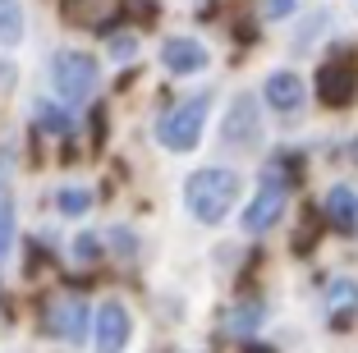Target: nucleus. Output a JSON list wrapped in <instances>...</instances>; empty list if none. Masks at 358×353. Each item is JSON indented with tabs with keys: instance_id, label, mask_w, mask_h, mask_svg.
Returning <instances> with one entry per match:
<instances>
[{
	"instance_id": "obj_1",
	"label": "nucleus",
	"mask_w": 358,
	"mask_h": 353,
	"mask_svg": "<svg viewBox=\"0 0 358 353\" xmlns=\"http://www.w3.org/2000/svg\"><path fill=\"white\" fill-rule=\"evenodd\" d=\"M239 170L230 166H202L189 175V184H184V207H189V216L198 220V225H221L225 216H230V207L239 202Z\"/></svg>"
},
{
	"instance_id": "obj_2",
	"label": "nucleus",
	"mask_w": 358,
	"mask_h": 353,
	"mask_svg": "<svg viewBox=\"0 0 358 353\" xmlns=\"http://www.w3.org/2000/svg\"><path fill=\"white\" fill-rule=\"evenodd\" d=\"M207 115H211V92L189 96V101L170 106V110L157 120V143L166 147V152H193V147L202 143Z\"/></svg>"
},
{
	"instance_id": "obj_3",
	"label": "nucleus",
	"mask_w": 358,
	"mask_h": 353,
	"mask_svg": "<svg viewBox=\"0 0 358 353\" xmlns=\"http://www.w3.org/2000/svg\"><path fill=\"white\" fill-rule=\"evenodd\" d=\"M101 83V69L87 51H55L51 55V87L64 106H83Z\"/></svg>"
},
{
	"instance_id": "obj_4",
	"label": "nucleus",
	"mask_w": 358,
	"mask_h": 353,
	"mask_svg": "<svg viewBox=\"0 0 358 353\" xmlns=\"http://www.w3.org/2000/svg\"><path fill=\"white\" fill-rule=\"evenodd\" d=\"M129 340H134V317H129L124 303H101L92 317V349L96 353H124Z\"/></svg>"
},
{
	"instance_id": "obj_5",
	"label": "nucleus",
	"mask_w": 358,
	"mask_h": 353,
	"mask_svg": "<svg viewBox=\"0 0 358 353\" xmlns=\"http://www.w3.org/2000/svg\"><path fill=\"white\" fill-rule=\"evenodd\" d=\"M87 322H92V312H87L83 298H51L42 312V331L51 335V340H83Z\"/></svg>"
},
{
	"instance_id": "obj_6",
	"label": "nucleus",
	"mask_w": 358,
	"mask_h": 353,
	"mask_svg": "<svg viewBox=\"0 0 358 353\" xmlns=\"http://www.w3.org/2000/svg\"><path fill=\"white\" fill-rule=\"evenodd\" d=\"M285 216V184H275L271 175H266V184L253 193V202L243 207L239 225L248 229V234H262V229H275V220Z\"/></svg>"
},
{
	"instance_id": "obj_7",
	"label": "nucleus",
	"mask_w": 358,
	"mask_h": 353,
	"mask_svg": "<svg viewBox=\"0 0 358 353\" xmlns=\"http://www.w3.org/2000/svg\"><path fill=\"white\" fill-rule=\"evenodd\" d=\"M161 64H166L170 73H198L211 64V51L198 42V37H166V46H161Z\"/></svg>"
},
{
	"instance_id": "obj_8",
	"label": "nucleus",
	"mask_w": 358,
	"mask_h": 353,
	"mask_svg": "<svg viewBox=\"0 0 358 353\" xmlns=\"http://www.w3.org/2000/svg\"><path fill=\"white\" fill-rule=\"evenodd\" d=\"M262 96H266V106H271V110L289 115V110H299V106H303L308 87H303V78H299V73H289V69H275L271 78L262 83Z\"/></svg>"
},
{
	"instance_id": "obj_9",
	"label": "nucleus",
	"mask_w": 358,
	"mask_h": 353,
	"mask_svg": "<svg viewBox=\"0 0 358 353\" xmlns=\"http://www.w3.org/2000/svg\"><path fill=\"white\" fill-rule=\"evenodd\" d=\"M257 134H262V124H257V101L248 92L234 96L230 106V120H225V143H239V147H253Z\"/></svg>"
},
{
	"instance_id": "obj_10",
	"label": "nucleus",
	"mask_w": 358,
	"mask_h": 353,
	"mask_svg": "<svg viewBox=\"0 0 358 353\" xmlns=\"http://www.w3.org/2000/svg\"><path fill=\"white\" fill-rule=\"evenodd\" d=\"M327 216L336 229H345V234H358V193L349 184H336L327 193Z\"/></svg>"
},
{
	"instance_id": "obj_11",
	"label": "nucleus",
	"mask_w": 358,
	"mask_h": 353,
	"mask_svg": "<svg viewBox=\"0 0 358 353\" xmlns=\"http://www.w3.org/2000/svg\"><path fill=\"white\" fill-rule=\"evenodd\" d=\"M23 32H28V14H23V5H19V0H0V46H5V51L19 46Z\"/></svg>"
},
{
	"instance_id": "obj_12",
	"label": "nucleus",
	"mask_w": 358,
	"mask_h": 353,
	"mask_svg": "<svg viewBox=\"0 0 358 353\" xmlns=\"http://www.w3.org/2000/svg\"><path fill=\"white\" fill-rule=\"evenodd\" d=\"M32 115H37V124L46 129V134H74V115L64 110V106H51V101H37L32 106Z\"/></svg>"
},
{
	"instance_id": "obj_13",
	"label": "nucleus",
	"mask_w": 358,
	"mask_h": 353,
	"mask_svg": "<svg viewBox=\"0 0 358 353\" xmlns=\"http://www.w3.org/2000/svg\"><path fill=\"white\" fill-rule=\"evenodd\" d=\"M55 207H60L64 216H83V211L92 207V193H87V188H60V193H55Z\"/></svg>"
},
{
	"instance_id": "obj_14",
	"label": "nucleus",
	"mask_w": 358,
	"mask_h": 353,
	"mask_svg": "<svg viewBox=\"0 0 358 353\" xmlns=\"http://www.w3.org/2000/svg\"><path fill=\"white\" fill-rule=\"evenodd\" d=\"M331 308L336 312H354L358 308V284L354 280H336L331 284Z\"/></svg>"
},
{
	"instance_id": "obj_15",
	"label": "nucleus",
	"mask_w": 358,
	"mask_h": 353,
	"mask_svg": "<svg viewBox=\"0 0 358 353\" xmlns=\"http://www.w3.org/2000/svg\"><path fill=\"white\" fill-rule=\"evenodd\" d=\"M14 248V202H0V266Z\"/></svg>"
},
{
	"instance_id": "obj_16",
	"label": "nucleus",
	"mask_w": 358,
	"mask_h": 353,
	"mask_svg": "<svg viewBox=\"0 0 358 353\" xmlns=\"http://www.w3.org/2000/svg\"><path fill=\"white\" fill-rule=\"evenodd\" d=\"M110 55H115V60H134L138 55V37H124V32L110 37Z\"/></svg>"
},
{
	"instance_id": "obj_17",
	"label": "nucleus",
	"mask_w": 358,
	"mask_h": 353,
	"mask_svg": "<svg viewBox=\"0 0 358 353\" xmlns=\"http://www.w3.org/2000/svg\"><path fill=\"white\" fill-rule=\"evenodd\" d=\"M294 10H299V0H266V14L271 19H289Z\"/></svg>"
},
{
	"instance_id": "obj_18",
	"label": "nucleus",
	"mask_w": 358,
	"mask_h": 353,
	"mask_svg": "<svg viewBox=\"0 0 358 353\" xmlns=\"http://www.w3.org/2000/svg\"><path fill=\"white\" fill-rule=\"evenodd\" d=\"M5 179H10V152L0 147V188H5Z\"/></svg>"
},
{
	"instance_id": "obj_19",
	"label": "nucleus",
	"mask_w": 358,
	"mask_h": 353,
	"mask_svg": "<svg viewBox=\"0 0 358 353\" xmlns=\"http://www.w3.org/2000/svg\"><path fill=\"white\" fill-rule=\"evenodd\" d=\"M92 252H96V239H87V234H83V239H78V257H92Z\"/></svg>"
}]
</instances>
